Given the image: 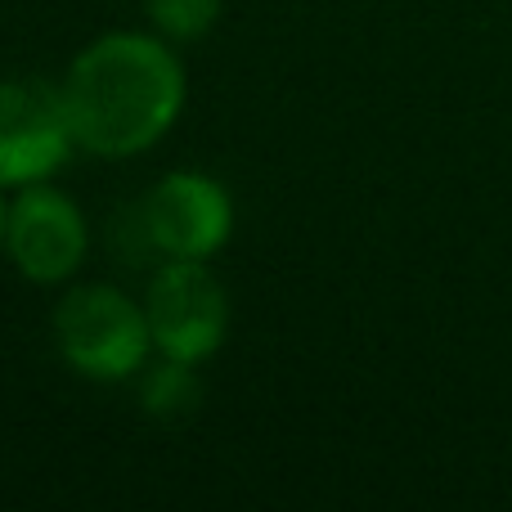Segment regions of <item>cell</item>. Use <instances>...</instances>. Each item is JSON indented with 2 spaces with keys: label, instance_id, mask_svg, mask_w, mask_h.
Listing matches in <instances>:
<instances>
[{
  "label": "cell",
  "instance_id": "ba28073f",
  "mask_svg": "<svg viewBox=\"0 0 512 512\" xmlns=\"http://www.w3.org/2000/svg\"><path fill=\"white\" fill-rule=\"evenodd\" d=\"M144 9L167 41H198L221 18V0H144Z\"/></svg>",
  "mask_w": 512,
  "mask_h": 512
},
{
  "label": "cell",
  "instance_id": "6da1fadb",
  "mask_svg": "<svg viewBox=\"0 0 512 512\" xmlns=\"http://www.w3.org/2000/svg\"><path fill=\"white\" fill-rule=\"evenodd\" d=\"M72 140L95 158H135L176 126L185 68L167 36L108 32L72 59L63 77Z\"/></svg>",
  "mask_w": 512,
  "mask_h": 512
},
{
  "label": "cell",
  "instance_id": "277c9868",
  "mask_svg": "<svg viewBox=\"0 0 512 512\" xmlns=\"http://www.w3.org/2000/svg\"><path fill=\"white\" fill-rule=\"evenodd\" d=\"M63 86L36 77L0 81V189L50 180L72 153Z\"/></svg>",
  "mask_w": 512,
  "mask_h": 512
},
{
  "label": "cell",
  "instance_id": "8992f818",
  "mask_svg": "<svg viewBox=\"0 0 512 512\" xmlns=\"http://www.w3.org/2000/svg\"><path fill=\"white\" fill-rule=\"evenodd\" d=\"M140 225L153 252L171 261H207L225 248L234 230V203L212 176L198 171H171L153 185L140 207Z\"/></svg>",
  "mask_w": 512,
  "mask_h": 512
},
{
  "label": "cell",
  "instance_id": "5b68a950",
  "mask_svg": "<svg viewBox=\"0 0 512 512\" xmlns=\"http://www.w3.org/2000/svg\"><path fill=\"white\" fill-rule=\"evenodd\" d=\"M86 248H90L86 216L68 194H59L45 180L18 189V198L9 203L5 252L23 279L63 283L86 261Z\"/></svg>",
  "mask_w": 512,
  "mask_h": 512
},
{
  "label": "cell",
  "instance_id": "7a4b0ae2",
  "mask_svg": "<svg viewBox=\"0 0 512 512\" xmlns=\"http://www.w3.org/2000/svg\"><path fill=\"white\" fill-rule=\"evenodd\" d=\"M54 342L81 378L122 382L144 364L153 337L144 301H131L108 283H86L54 306Z\"/></svg>",
  "mask_w": 512,
  "mask_h": 512
},
{
  "label": "cell",
  "instance_id": "52a82bcc",
  "mask_svg": "<svg viewBox=\"0 0 512 512\" xmlns=\"http://www.w3.org/2000/svg\"><path fill=\"white\" fill-rule=\"evenodd\" d=\"M140 405H144V414L162 418V423H185L203 405V382H198L194 364L162 355L158 369H149L140 382Z\"/></svg>",
  "mask_w": 512,
  "mask_h": 512
},
{
  "label": "cell",
  "instance_id": "9c48e42d",
  "mask_svg": "<svg viewBox=\"0 0 512 512\" xmlns=\"http://www.w3.org/2000/svg\"><path fill=\"white\" fill-rule=\"evenodd\" d=\"M5 225H9V203H5V194H0V252H5Z\"/></svg>",
  "mask_w": 512,
  "mask_h": 512
},
{
  "label": "cell",
  "instance_id": "3957f363",
  "mask_svg": "<svg viewBox=\"0 0 512 512\" xmlns=\"http://www.w3.org/2000/svg\"><path fill=\"white\" fill-rule=\"evenodd\" d=\"M144 319L158 355L167 360H207L230 333V297L207 261H162L144 292Z\"/></svg>",
  "mask_w": 512,
  "mask_h": 512
}]
</instances>
